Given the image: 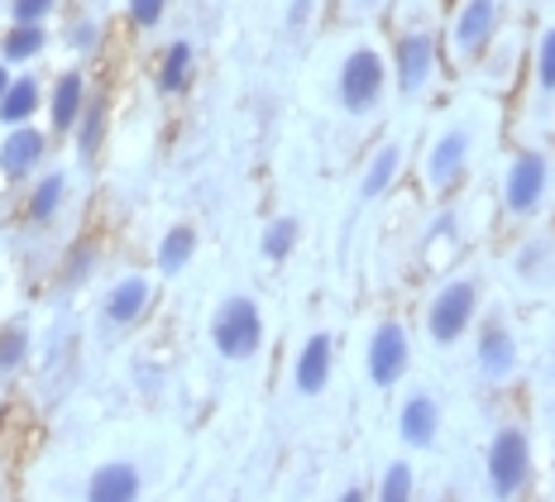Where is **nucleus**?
<instances>
[{
  "label": "nucleus",
  "instance_id": "f257e3e1",
  "mask_svg": "<svg viewBox=\"0 0 555 502\" xmlns=\"http://www.w3.org/2000/svg\"><path fill=\"white\" fill-rule=\"evenodd\" d=\"M474 311H479V278H455L426 307V331L436 345H455L474 325Z\"/></svg>",
  "mask_w": 555,
  "mask_h": 502
},
{
  "label": "nucleus",
  "instance_id": "f03ea898",
  "mask_svg": "<svg viewBox=\"0 0 555 502\" xmlns=\"http://www.w3.org/2000/svg\"><path fill=\"white\" fill-rule=\"evenodd\" d=\"M211 340L225 359H254L263 345V317L254 297H225L211 321Z\"/></svg>",
  "mask_w": 555,
  "mask_h": 502
},
{
  "label": "nucleus",
  "instance_id": "7ed1b4c3",
  "mask_svg": "<svg viewBox=\"0 0 555 502\" xmlns=\"http://www.w3.org/2000/svg\"><path fill=\"white\" fill-rule=\"evenodd\" d=\"M531 478V446H527V430L517 426H503L489 446V488L499 498H513L522 493Z\"/></svg>",
  "mask_w": 555,
  "mask_h": 502
},
{
  "label": "nucleus",
  "instance_id": "20e7f679",
  "mask_svg": "<svg viewBox=\"0 0 555 502\" xmlns=\"http://www.w3.org/2000/svg\"><path fill=\"white\" fill-rule=\"evenodd\" d=\"M384 81H388L384 57L374 49H354L340 67V106L350 115H369L384 101Z\"/></svg>",
  "mask_w": 555,
  "mask_h": 502
},
{
  "label": "nucleus",
  "instance_id": "39448f33",
  "mask_svg": "<svg viewBox=\"0 0 555 502\" xmlns=\"http://www.w3.org/2000/svg\"><path fill=\"white\" fill-rule=\"evenodd\" d=\"M546 186H551L546 154H517L503 178V206L513 216H531L541 206V196H546Z\"/></svg>",
  "mask_w": 555,
  "mask_h": 502
},
{
  "label": "nucleus",
  "instance_id": "423d86ee",
  "mask_svg": "<svg viewBox=\"0 0 555 502\" xmlns=\"http://www.w3.org/2000/svg\"><path fill=\"white\" fill-rule=\"evenodd\" d=\"M408 359H412V345H408V331L398 321H384L369 340V378L378 388H392V383L408 373Z\"/></svg>",
  "mask_w": 555,
  "mask_h": 502
},
{
  "label": "nucleus",
  "instance_id": "0eeeda50",
  "mask_svg": "<svg viewBox=\"0 0 555 502\" xmlns=\"http://www.w3.org/2000/svg\"><path fill=\"white\" fill-rule=\"evenodd\" d=\"M392 63H398V87L416 96L436 73V39L431 34H402L398 49H392Z\"/></svg>",
  "mask_w": 555,
  "mask_h": 502
},
{
  "label": "nucleus",
  "instance_id": "6e6552de",
  "mask_svg": "<svg viewBox=\"0 0 555 502\" xmlns=\"http://www.w3.org/2000/svg\"><path fill=\"white\" fill-rule=\"evenodd\" d=\"M469 163V130H446L441 139L431 144V154H426V182L436 186V192H446V186L460 182V172H465Z\"/></svg>",
  "mask_w": 555,
  "mask_h": 502
},
{
  "label": "nucleus",
  "instance_id": "1a4fd4ad",
  "mask_svg": "<svg viewBox=\"0 0 555 502\" xmlns=\"http://www.w3.org/2000/svg\"><path fill=\"white\" fill-rule=\"evenodd\" d=\"M493 29H499V0H465L455 15V53L460 57L483 53Z\"/></svg>",
  "mask_w": 555,
  "mask_h": 502
},
{
  "label": "nucleus",
  "instance_id": "9d476101",
  "mask_svg": "<svg viewBox=\"0 0 555 502\" xmlns=\"http://www.w3.org/2000/svg\"><path fill=\"white\" fill-rule=\"evenodd\" d=\"M479 373L483 378H493V383H503V378H513L517 373V340H513L507 325H483V335H479Z\"/></svg>",
  "mask_w": 555,
  "mask_h": 502
},
{
  "label": "nucleus",
  "instance_id": "9b49d317",
  "mask_svg": "<svg viewBox=\"0 0 555 502\" xmlns=\"http://www.w3.org/2000/svg\"><path fill=\"white\" fill-rule=\"evenodd\" d=\"M331 335L326 331H317L311 340L302 345V355H297V392L302 397H321L326 392V383H331Z\"/></svg>",
  "mask_w": 555,
  "mask_h": 502
},
{
  "label": "nucleus",
  "instance_id": "f8f14e48",
  "mask_svg": "<svg viewBox=\"0 0 555 502\" xmlns=\"http://www.w3.org/2000/svg\"><path fill=\"white\" fill-rule=\"evenodd\" d=\"M398 430H402V440L416 450H426L436 440V430H441V407H436V397H426V392H416L402 402V412H398Z\"/></svg>",
  "mask_w": 555,
  "mask_h": 502
},
{
  "label": "nucleus",
  "instance_id": "ddd939ff",
  "mask_svg": "<svg viewBox=\"0 0 555 502\" xmlns=\"http://www.w3.org/2000/svg\"><path fill=\"white\" fill-rule=\"evenodd\" d=\"M39 158H43V134L29 130V125H15L5 134V144H0V172L5 178H25L29 168H39Z\"/></svg>",
  "mask_w": 555,
  "mask_h": 502
},
{
  "label": "nucleus",
  "instance_id": "4468645a",
  "mask_svg": "<svg viewBox=\"0 0 555 502\" xmlns=\"http://www.w3.org/2000/svg\"><path fill=\"white\" fill-rule=\"evenodd\" d=\"M87 498L91 502H130V498H139V469L130 460L101 464V469L91 474V484H87Z\"/></svg>",
  "mask_w": 555,
  "mask_h": 502
},
{
  "label": "nucleus",
  "instance_id": "2eb2a0df",
  "mask_svg": "<svg viewBox=\"0 0 555 502\" xmlns=\"http://www.w3.org/2000/svg\"><path fill=\"white\" fill-rule=\"evenodd\" d=\"M144 307H149V283L144 278H125V283L106 297V321L111 325H134L139 317H144Z\"/></svg>",
  "mask_w": 555,
  "mask_h": 502
},
{
  "label": "nucleus",
  "instance_id": "dca6fc26",
  "mask_svg": "<svg viewBox=\"0 0 555 502\" xmlns=\"http://www.w3.org/2000/svg\"><path fill=\"white\" fill-rule=\"evenodd\" d=\"M398 168H402V144H384L374 158H369V172H364V182H360V196L364 202H374V196H384L392 178H398Z\"/></svg>",
  "mask_w": 555,
  "mask_h": 502
},
{
  "label": "nucleus",
  "instance_id": "f3484780",
  "mask_svg": "<svg viewBox=\"0 0 555 502\" xmlns=\"http://www.w3.org/2000/svg\"><path fill=\"white\" fill-rule=\"evenodd\" d=\"M82 73H63L57 77V87H53V125L57 130H73L77 125V115H82L87 106V96H82Z\"/></svg>",
  "mask_w": 555,
  "mask_h": 502
},
{
  "label": "nucleus",
  "instance_id": "a211bd4d",
  "mask_svg": "<svg viewBox=\"0 0 555 502\" xmlns=\"http://www.w3.org/2000/svg\"><path fill=\"white\" fill-rule=\"evenodd\" d=\"M192 254H196V230L192 226H172L164 244H158V273H182V268L192 263Z\"/></svg>",
  "mask_w": 555,
  "mask_h": 502
},
{
  "label": "nucleus",
  "instance_id": "6ab92c4d",
  "mask_svg": "<svg viewBox=\"0 0 555 502\" xmlns=\"http://www.w3.org/2000/svg\"><path fill=\"white\" fill-rule=\"evenodd\" d=\"M39 111V81L34 77H15L5 91V101H0V120L5 125H25L29 115Z\"/></svg>",
  "mask_w": 555,
  "mask_h": 502
},
{
  "label": "nucleus",
  "instance_id": "aec40b11",
  "mask_svg": "<svg viewBox=\"0 0 555 502\" xmlns=\"http://www.w3.org/2000/svg\"><path fill=\"white\" fill-rule=\"evenodd\" d=\"M192 77V43L178 39L172 49L164 53V67H158V91H182Z\"/></svg>",
  "mask_w": 555,
  "mask_h": 502
},
{
  "label": "nucleus",
  "instance_id": "412c9836",
  "mask_svg": "<svg viewBox=\"0 0 555 502\" xmlns=\"http://www.w3.org/2000/svg\"><path fill=\"white\" fill-rule=\"evenodd\" d=\"M297 235H302V226H297L293 216H278V220H269V230H263V259L283 263L287 254H293Z\"/></svg>",
  "mask_w": 555,
  "mask_h": 502
},
{
  "label": "nucleus",
  "instance_id": "4be33fe9",
  "mask_svg": "<svg viewBox=\"0 0 555 502\" xmlns=\"http://www.w3.org/2000/svg\"><path fill=\"white\" fill-rule=\"evenodd\" d=\"M29 359V325L25 321H10L0 331V373H15Z\"/></svg>",
  "mask_w": 555,
  "mask_h": 502
},
{
  "label": "nucleus",
  "instance_id": "5701e85b",
  "mask_svg": "<svg viewBox=\"0 0 555 502\" xmlns=\"http://www.w3.org/2000/svg\"><path fill=\"white\" fill-rule=\"evenodd\" d=\"M63 192H67L63 172H49V178H43V182L29 192V216H34V220H53L57 206H63Z\"/></svg>",
  "mask_w": 555,
  "mask_h": 502
},
{
  "label": "nucleus",
  "instance_id": "b1692460",
  "mask_svg": "<svg viewBox=\"0 0 555 502\" xmlns=\"http://www.w3.org/2000/svg\"><path fill=\"white\" fill-rule=\"evenodd\" d=\"M43 43H49L43 25H15L5 34V63H25V57L43 53Z\"/></svg>",
  "mask_w": 555,
  "mask_h": 502
},
{
  "label": "nucleus",
  "instance_id": "393cba45",
  "mask_svg": "<svg viewBox=\"0 0 555 502\" xmlns=\"http://www.w3.org/2000/svg\"><path fill=\"white\" fill-rule=\"evenodd\" d=\"M101 139H106V106H101V101H87L82 106V130H77V154L91 158L101 149Z\"/></svg>",
  "mask_w": 555,
  "mask_h": 502
},
{
  "label": "nucleus",
  "instance_id": "a878e982",
  "mask_svg": "<svg viewBox=\"0 0 555 502\" xmlns=\"http://www.w3.org/2000/svg\"><path fill=\"white\" fill-rule=\"evenodd\" d=\"M537 91L541 96H555V25L537 43Z\"/></svg>",
  "mask_w": 555,
  "mask_h": 502
},
{
  "label": "nucleus",
  "instance_id": "bb28decb",
  "mask_svg": "<svg viewBox=\"0 0 555 502\" xmlns=\"http://www.w3.org/2000/svg\"><path fill=\"white\" fill-rule=\"evenodd\" d=\"M378 498H384V502H408L412 498V464L408 460L388 464L384 484H378Z\"/></svg>",
  "mask_w": 555,
  "mask_h": 502
},
{
  "label": "nucleus",
  "instance_id": "cd10ccee",
  "mask_svg": "<svg viewBox=\"0 0 555 502\" xmlns=\"http://www.w3.org/2000/svg\"><path fill=\"white\" fill-rule=\"evenodd\" d=\"M49 10H53V0H10V20L15 25H43Z\"/></svg>",
  "mask_w": 555,
  "mask_h": 502
},
{
  "label": "nucleus",
  "instance_id": "c85d7f7f",
  "mask_svg": "<svg viewBox=\"0 0 555 502\" xmlns=\"http://www.w3.org/2000/svg\"><path fill=\"white\" fill-rule=\"evenodd\" d=\"M164 5H168V0H130V15H134V25H139V29L158 25V15H164Z\"/></svg>",
  "mask_w": 555,
  "mask_h": 502
},
{
  "label": "nucleus",
  "instance_id": "c756f323",
  "mask_svg": "<svg viewBox=\"0 0 555 502\" xmlns=\"http://www.w3.org/2000/svg\"><path fill=\"white\" fill-rule=\"evenodd\" d=\"M67 39H73V49L77 53H91L101 43V29L91 25V20H82V25H73V34H67Z\"/></svg>",
  "mask_w": 555,
  "mask_h": 502
},
{
  "label": "nucleus",
  "instance_id": "7c9ffc66",
  "mask_svg": "<svg viewBox=\"0 0 555 502\" xmlns=\"http://www.w3.org/2000/svg\"><path fill=\"white\" fill-rule=\"evenodd\" d=\"M307 15H311V0H293V10H287V25L302 29V25H307Z\"/></svg>",
  "mask_w": 555,
  "mask_h": 502
},
{
  "label": "nucleus",
  "instance_id": "2f4dec72",
  "mask_svg": "<svg viewBox=\"0 0 555 502\" xmlns=\"http://www.w3.org/2000/svg\"><path fill=\"white\" fill-rule=\"evenodd\" d=\"M5 91H10V73L0 67V101H5Z\"/></svg>",
  "mask_w": 555,
  "mask_h": 502
}]
</instances>
